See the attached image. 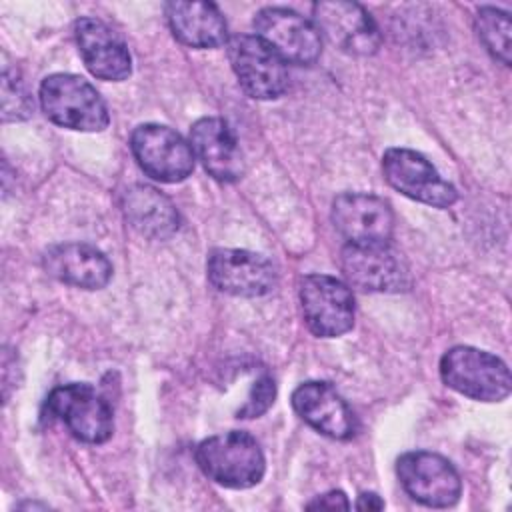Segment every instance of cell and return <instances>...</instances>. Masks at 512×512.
Masks as SVG:
<instances>
[{
	"label": "cell",
	"mask_w": 512,
	"mask_h": 512,
	"mask_svg": "<svg viewBox=\"0 0 512 512\" xmlns=\"http://www.w3.org/2000/svg\"><path fill=\"white\" fill-rule=\"evenodd\" d=\"M194 458L210 480L234 490L256 486L266 472L258 440L242 430L208 436L196 446Z\"/></svg>",
	"instance_id": "1"
},
{
	"label": "cell",
	"mask_w": 512,
	"mask_h": 512,
	"mask_svg": "<svg viewBox=\"0 0 512 512\" xmlns=\"http://www.w3.org/2000/svg\"><path fill=\"white\" fill-rule=\"evenodd\" d=\"M40 106L48 120L62 128L100 132L110 114L98 90L78 74H50L40 84Z\"/></svg>",
	"instance_id": "2"
},
{
	"label": "cell",
	"mask_w": 512,
	"mask_h": 512,
	"mask_svg": "<svg viewBox=\"0 0 512 512\" xmlns=\"http://www.w3.org/2000/svg\"><path fill=\"white\" fill-rule=\"evenodd\" d=\"M442 382L480 402H500L512 390L508 366L494 354L474 346H454L440 358Z\"/></svg>",
	"instance_id": "3"
},
{
	"label": "cell",
	"mask_w": 512,
	"mask_h": 512,
	"mask_svg": "<svg viewBox=\"0 0 512 512\" xmlns=\"http://www.w3.org/2000/svg\"><path fill=\"white\" fill-rule=\"evenodd\" d=\"M46 416L62 422L68 432L88 444H102L114 432L112 406L90 384H64L44 402Z\"/></svg>",
	"instance_id": "4"
},
{
	"label": "cell",
	"mask_w": 512,
	"mask_h": 512,
	"mask_svg": "<svg viewBox=\"0 0 512 512\" xmlns=\"http://www.w3.org/2000/svg\"><path fill=\"white\" fill-rule=\"evenodd\" d=\"M340 266L348 284L364 292H404L412 284L408 264L390 242H348Z\"/></svg>",
	"instance_id": "5"
},
{
	"label": "cell",
	"mask_w": 512,
	"mask_h": 512,
	"mask_svg": "<svg viewBox=\"0 0 512 512\" xmlns=\"http://www.w3.org/2000/svg\"><path fill=\"white\" fill-rule=\"evenodd\" d=\"M226 48L238 84L250 98L274 100L286 92V62L256 34H236Z\"/></svg>",
	"instance_id": "6"
},
{
	"label": "cell",
	"mask_w": 512,
	"mask_h": 512,
	"mask_svg": "<svg viewBox=\"0 0 512 512\" xmlns=\"http://www.w3.org/2000/svg\"><path fill=\"white\" fill-rule=\"evenodd\" d=\"M130 148L138 166L158 182H182L194 170L196 156L192 146L168 126H136L130 136Z\"/></svg>",
	"instance_id": "7"
},
{
	"label": "cell",
	"mask_w": 512,
	"mask_h": 512,
	"mask_svg": "<svg viewBox=\"0 0 512 512\" xmlns=\"http://www.w3.org/2000/svg\"><path fill=\"white\" fill-rule=\"evenodd\" d=\"M396 474L408 496L424 506L450 508L460 500L462 480L456 468L436 452L402 454L396 460Z\"/></svg>",
	"instance_id": "8"
},
{
	"label": "cell",
	"mask_w": 512,
	"mask_h": 512,
	"mask_svg": "<svg viewBox=\"0 0 512 512\" xmlns=\"http://www.w3.org/2000/svg\"><path fill=\"white\" fill-rule=\"evenodd\" d=\"M304 322L320 338H336L354 326V296L342 280L328 274H308L300 282Z\"/></svg>",
	"instance_id": "9"
},
{
	"label": "cell",
	"mask_w": 512,
	"mask_h": 512,
	"mask_svg": "<svg viewBox=\"0 0 512 512\" xmlns=\"http://www.w3.org/2000/svg\"><path fill=\"white\" fill-rule=\"evenodd\" d=\"M210 284L230 296L258 298L276 288L274 264L256 252L240 248H216L206 260Z\"/></svg>",
	"instance_id": "10"
},
{
	"label": "cell",
	"mask_w": 512,
	"mask_h": 512,
	"mask_svg": "<svg viewBox=\"0 0 512 512\" xmlns=\"http://www.w3.org/2000/svg\"><path fill=\"white\" fill-rule=\"evenodd\" d=\"M382 172L394 190L422 204L448 208L458 200L456 188L420 152L388 148L382 156Z\"/></svg>",
	"instance_id": "11"
},
{
	"label": "cell",
	"mask_w": 512,
	"mask_h": 512,
	"mask_svg": "<svg viewBox=\"0 0 512 512\" xmlns=\"http://www.w3.org/2000/svg\"><path fill=\"white\" fill-rule=\"evenodd\" d=\"M254 30L284 62L308 66L314 64L322 52L320 32L314 22L290 8H262L254 16Z\"/></svg>",
	"instance_id": "12"
},
{
	"label": "cell",
	"mask_w": 512,
	"mask_h": 512,
	"mask_svg": "<svg viewBox=\"0 0 512 512\" xmlns=\"http://www.w3.org/2000/svg\"><path fill=\"white\" fill-rule=\"evenodd\" d=\"M314 26L336 48L354 56H370L380 48V32L364 6L356 2H316Z\"/></svg>",
	"instance_id": "13"
},
{
	"label": "cell",
	"mask_w": 512,
	"mask_h": 512,
	"mask_svg": "<svg viewBox=\"0 0 512 512\" xmlns=\"http://www.w3.org/2000/svg\"><path fill=\"white\" fill-rule=\"evenodd\" d=\"M334 228L352 244L390 242L394 214L390 204L374 194L344 192L332 202Z\"/></svg>",
	"instance_id": "14"
},
{
	"label": "cell",
	"mask_w": 512,
	"mask_h": 512,
	"mask_svg": "<svg viewBox=\"0 0 512 512\" xmlns=\"http://www.w3.org/2000/svg\"><path fill=\"white\" fill-rule=\"evenodd\" d=\"M78 52L92 76L108 82L126 80L132 72V56L124 40L98 18H78L74 24Z\"/></svg>",
	"instance_id": "15"
},
{
	"label": "cell",
	"mask_w": 512,
	"mask_h": 512,
	"mask_svg": "<svg viewBox=\"0 0 512 512\" xmlns=\"http://www.w3.org/2000/svg\"><path fill=\"white\" fill-rule=\"evenodd\" d=\"M296 414L320 434L334 440H350L356 434V418L346 400L328 384L310 380L292 392Z\"/></svg>",
	"instance_id": "16"
},
{
	"label": "cell",
	"mask_w": 512,
	"mask_h": 512,
	"mask_svg": "<svg viewBox=\"0 0 512 512\" xmlns=\"http://www.w3.org/2000/svg\"><path fill=\"white\" fill-rule=\"evenodd\" d=\"M190 146L204 170L218 182H236L244 160L234 132L222 118H200L190 128Z\"/></svg>",
	"instance_id": "17"
},
{
	"label": "cell",
	"mask_w": 512,
	"mask_h": 512,
	"mask_svg": "<svg viewBox=\"0 0 512 512\" xmlns=\"http://www.w3.org/2000/svg\"><path fill=\"white\" fill-rule=\"evenodd\" d=\"M42 266L52 278L84 290H100L112 278L110 260L84 242L50 246L42 256Z\"/></svg>",
	"instance_id": "18"
},
{
	"label": "cell",
	"mask_w": 512,
	"mask_h": 512,
	"mask_svg": "<svg viewBox=\"0 0 512 512\" xmlns=\"http://www.w3.org/2000/svg\"><path fill=\"white\" fill-rule=\"evenodd\" d=\"M176 40L190 48H218L228 42V26L212 2L174 0L164 6Z\"/></svg>",
	"instance_id": "19"
},
{
	"label": "cell",
	"mask_w": 512,
	"mask_h": 512,
	"mask_svg": "<svg viewBox=\"0 0 512 512\" xmlns=\"http://www.w3.org/2000/svg\"><path fill=\"white\" fill-rule=\"evenodd\" d=\"M126 222L144 238L168 240L180 228V216L168 196L148 184H134L122 194Z\"/></svg>",
	"instance_id": "20"
},
{
	"label": "cell",
	"mask_w": 512,
	"mask_h": 512,
	"mask_svg": "<svg viewBox=\"0 0 512 512\" xmlns=\"http://www.w3.org/2000/svg\"><path fill=\"white\" fill-rule=\"evenodd\" d=\"M476 32L486 50L504 66L510 64V16L508 12L482 6L476 14Z\"/></svg>",
	"instance_id": "21"
},
{
	"label": "cell",
	"mask_w": 512,
	"mask_h": 512,
	"mask_svg": "<svg viewBox=\"0 0 512 512\" xmlns=\"http://www.w3.org/2000/svg\"><path fill=\"white\" fill-rule=\"evenodd\" d=\"M34 110L32 96L24 84V80L18 76L16 70L4 68L2 74V120L4 122H16L26 120Z\"/></svg>",
	"instance_id": "22"
},
{
	"label": "cell",
	"mask_w": 512,
	"mask_h": 512,
	"mask_svg": "<svg viewBox=\"0 0 512 512\" xmlns=\"http://www.w3.org/2000/svg\"><path fill=\"white\" fill-rule=\"evenodd\" d=\"M274 398H276V384L270 374H262L252 384V390H250L246 402L238 410V418L262 416L274 404Z\"/></svg>",
	"instance_id": "23"
},
{
	"label": "cell",
	"mask_w": 512,
	"mask_h": 512,
	"mask_svg": "<svg viewBox=\"0 0 512 512\" xmlns=\"http://www.w3.org/2000/svg\"><path fill=\"white\" fill-rule=\"evenodd\" d=\"M306 508L308 510H316V508H328V510L342 508V510H348L350 502H348V498H346V494L342 490H330L326 494L316 496L312 502L306 504Z\"/></svg>",
	"instance_id": "24"
},
{
	"label": "cell",
	"mask_w": 512,
	"mask_h": 512,
	"mask_svg": "<svg viewBox=\"0 0 512 512\" xmlns=\"http://www.w3.org/2000/svg\"><path fill=\"white\" fill-rule=\"evenodd\" d=\"M358 510H382L384 500L374 492H362L354 504Z\"/></svg>",
	"instance_id": "25"
}]
</instances>
